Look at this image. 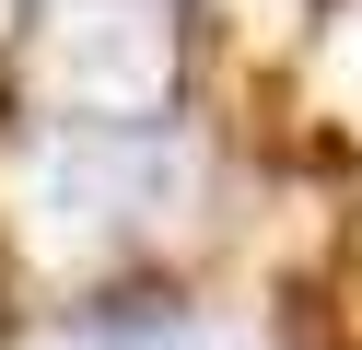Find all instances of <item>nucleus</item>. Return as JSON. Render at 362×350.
I'll use <instances>...</instances> for the list:
<instances>
[{
    "label": "nucleus",
    "instance_id": "obj_1",
    "mask_svg": "<svg viewBox=\"0 0 362 350\" xmlns=\"http://www.w3.org/2000/svg\"><path fill=\"white\" fill-rule=\"evenodd\" d=\"M12 199H24V233H35V245L94 257V245H129V233L175 222V199H187V152H175L152 117H129V129H82V117H59V129L24 152Z\"/></svg>",
    "mask_w": 362,
    "mask_h": 350
},
{
    "label": "nucleus",
    "instance_id": "obj_2",
    "mask_svg": "<svg viewBox=\"0 0 362 350\" xmlns=\"http://www.w3.org/2000/svg\"><path fill=\"white\" fill-rule=\"evenodd\" d=\"M175 82V35L152 0H59V35L35 47V93L82 129H129Z\"/></svg>",
    "mask_w": 362,
    "mask_h": 350
},
{
    "label": "nucleus",
    "instance_id": "obj_3",
    "mask_svg": "<svg viewBox=\"0 0 362 350\" xmlns=\"http://www.w3.org/2000/svg\"><path fill=\"white\" fill-rule=\"evenodd\" d=\"M59 350H245V339L199 327V315H105V327H71Z\"/></svg>",
    "mask_w": 362,
    "mask_h": 350
},
{
    "label": "nucleus",
    "instance_id": "obj_4",
    "mask_svg": "<svg viewBox=\"0 0 362 350\" xmlns=\"http://www.w3.org/2000/svg\"><path fill=\"white\" fill-rule=\"evenodd\" d=\"M0 12H24V0H0Z\"/></svg>",
    "mask_w": 362,
    "mask_h": 350
}]
</instances>
